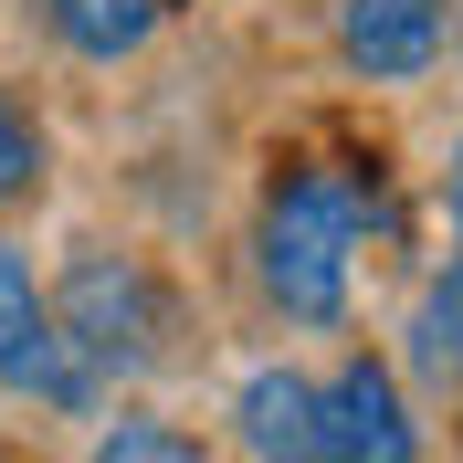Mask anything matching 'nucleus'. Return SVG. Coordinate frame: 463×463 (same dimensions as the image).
I'll use <instances>...</instances> for the list:
<instances>
[{"mask_svg":"<svg viewBox=\"0 0 463 463\" xmlns=\"http://www.w3.org/2000/svg\"><path fill=\"white\" fill-rule=\"evenodd\" d=\"M390 232V179L358 158H285L253 211V274L285 326H347L358 242Z\"/></svg>","mask_w":463,"mask_h":463,"instance_id":"1","label":"nucleus"},{"mask_svg":"<svg viewBox=\"0 0 463 463\" xmlns=\"http://www.w3.org/2000/svg\"><path fill=\"white\" fill-rule=\"evenodd\" d=\"M43 306H53L63 347H74L95 379L158 369V358H169V326H179L169 274H158L147 253H127V242H74V253H63V274L43 285Z\"/></svg>","mask_w":463,"mask_h":463,"instance_id":"2","label":"nucleus"},{"mask_svg":"<svg viewBox=\"0 0 463 463\" xmlns=\"http://www.w3.org/2000/svg\"><path fill=\"white\" fill-rule=\"evenodd\" d=\"M0 390L11 401H43V411H95L106 401V379L63 347L53 306H43V285H32L22 242H0Z\"/></svg>","mask_w":463,"mask_h":463,"instance_id":"3","label":"nucleus"},{"mask_svg":"<svg viewBox=\"0 0 463 463\" xmlns=\"http://www.w3.org/2000/svg\"><path fill=\"white\" fill-rule=\"evenodd\" d=\"M317 453L326 463H421V421H411L401 369L379 347H347L317 379Z\"/></svg>","mask_w":463,"mask_h":463,"instance_id":"4","label":"nucleus"},{"mask_svg":"<svg viewBox=\"0 0 463 463\" xmlns=\"http://www.w3.org/2000/svg\"><path fill=\"white\" fill-rule=\"evenodd\" d=\"M442 53H453L442 0H337V63L358 85H421Z\"/></svg>","mask_w":463,"mask_h":463,"instance_id":"5","label":"nucleus"},{"mask_svg":"<svg viewBox=\"0 0 463 463\" xmlns=\"http://www.w3.org/2000/svg\"><path fill=\"white\" fill-rule=\"evenodd\" d=\"M232 432L253 463H326L317 453V379L306 369H253L232 390Z\"/></svg>","mask_w":463,"mask_h":463,"instance_id":"6","label":"nucleus"},{"mask_svg":"<svg viewBox=\"0 0 463 463\" xmlns=\"http://www.w3.org/2000/svg\"><path fill=\"white\" fill-rule=\"evenodd\" d=\"M32 11H43V32H53L74 63H127V53H147V43L169 32L179 0H32Z\"/></svg>","mask_w":463,"mask_h":463,"instance_id":"7","label":"nucleus"},{"mask_svg":"<svg viewBox=\"0 0 463 463\" xmlns=\"http://www.w3.org/2000/svg\"><path fill=\"white\" fill-rule=\"evenodd\" d=\"M43 169H53V137H43V116H32L22 85H0V211L43 201Z\"/></svg>","mask_w":463,"mask_h":463,"instance_id":"8","label":"nucleus"},{"mask_svg":"<svg viewBox=\"0 0 463 463\" xmlns=\"http://www.w3.org/2000/svg\"><path fill=\"white\" fill-rule=\"evenodd\" d=\"M95 463H211V442L190 421H158V411H127L95 432Z\"/></svg>","mask_w":463,"mask_h":463,"instance_id":"9","label":"nucleus"},{"mask_svg":"<svg viewBox=\"0 0 463 463\" xmlns=\"http://www.w3.org/2000/svg\"><path fill=\"white\" fill-rule=\"evenodd\" d=\"M411 369H421V379H463V285H453V274L411 306Z\"/></svg>","mask_w":463,"mask_h":463,"instance_id":"10","label":"nucleus"},{"mask_svg":"<svg viewBox=\"0 0 463 463\" xmlns=\"http://www.w3.org/2000/svg\"><path fill=\"white\" fill-rule=\"evenodd\" d=\"M442 222H453V242H463V137H453V158H442Z\"/></svg>","mask_w":463,"mask_h":463,"instance_id":"11","label":"nucleus"},{"mask_svg":"<svg viewBox=\"0 0 463 463\" xmlns=\"http://www.w3.org/2000/svg\"><path fill=\"white\" fill-rule=\"evenodd\" d=\"M0 463H22V453H11V442H0Z\"/></svg>","mask_w":463,"mask_h":463,"instance_id":"12","label":"nucleus"},{"mask_svg":"<svg viewBox=\"0 0 463 463\" xmlns=\"http://www.w3.org/2000/svg\"><path fill=\"white\" fill-rule=\"evenodd\" d=\"M453 285H463V253H453Z\"/></svg>","mask_w":463,"mask_h":463,"instance_id":"13","label":"nucleus"}]
</instances>
